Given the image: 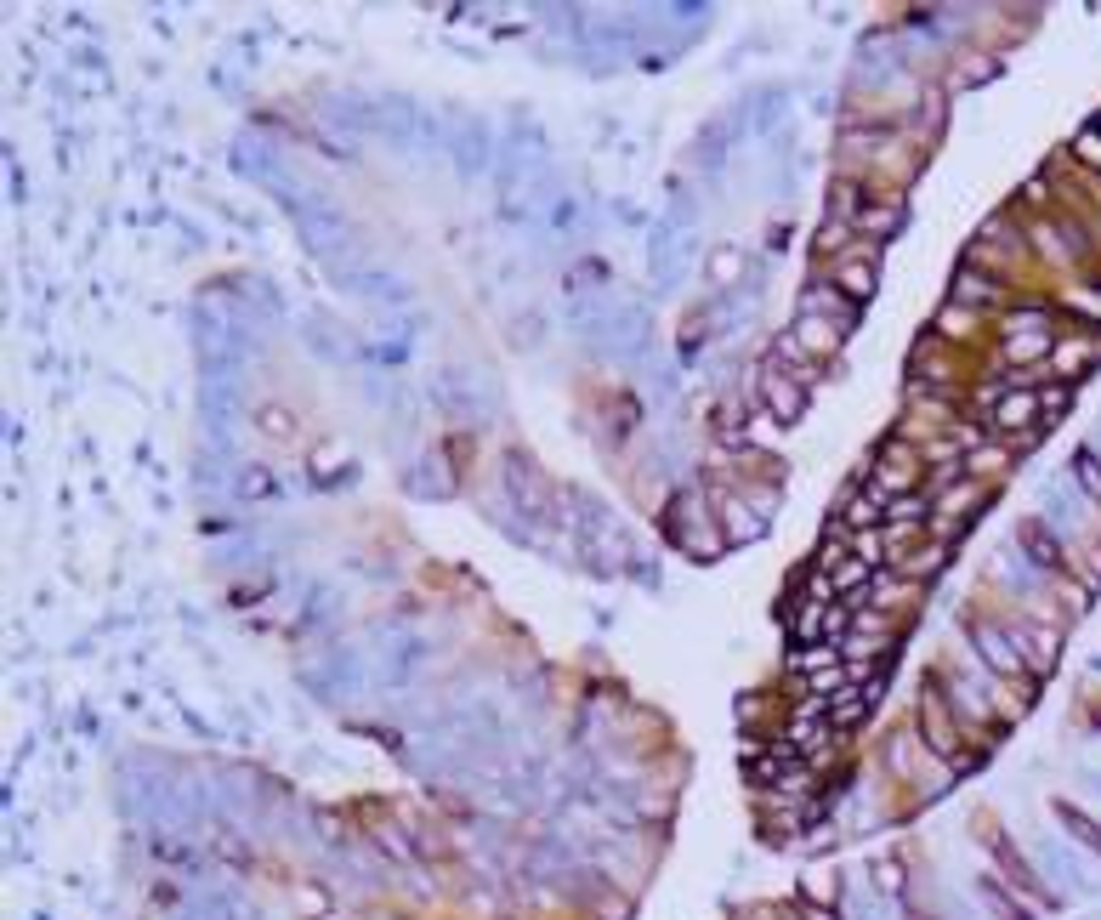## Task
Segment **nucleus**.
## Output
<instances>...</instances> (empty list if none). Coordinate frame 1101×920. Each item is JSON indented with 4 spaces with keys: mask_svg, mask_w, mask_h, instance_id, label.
I'll return each mask as SVG.
<instances>
[{
    "mask_svg": "<svg viewBox=\"0 0 1101 920\" xmlns=\"http://www.w3.org/2000/svg\"><path fill=\"white\" fill-rule=\"evenodd\" d=\"M965 631H971V642L982 648V659L994 665L999 676H1022L1028 671V659H1022V642H1011L999 625H988V620H965Z\"/></svg>",
    "mask_w": 1101,
    "mask_h": 920,
    "instance_id": "nucleus-1",
    "label": "nucleus"
},
{
    "mask_svg": "<svg viewBox=\"0 0 1101 920\" xmlns=\"http://www.w3.org/2000/svg\"><path fill=\"white\" fill-rule=\"evenodd\" d=\"M789 336L801 341V347H806L812 358H823V353H835V347H840V336H846V324L823 319V313H801V324H795Z\"/></svg>",
    "mask_w": 1101,
    "mask_h": 920,
    "instance_id": "nucleus-2",
    "label": "nucleus"
},
{
    "mask_svg": "<svg viewBox=\"0 0 1101 920\" xmlns=\"http://www.w3.org/2000/svg\"><path fill=\"white\" fill-rule=\"evenodd\" d=\"M1016 540H1022V546L1033 551V563L1050 568V574H1067V568H1073V563H1067V551L1056 546V540H1050V529H1045V523H1033V517L1022 523V529H1016Z\"/></svg>",
    "mask_w": 1101,
    "mask_h": 920,
    "instance_id": "nucleus-3",
    "label": "nucleus"
},
{
    "mask_svg": "<svg viewBox=\"0 0 1101 920\" xmlns=\"http://www.w3.org/2000/svg\"><path fill=\"white\" fill-rule=\"evenodd\" d=\"M920 727H926V744L931 750H937V756L943 761H960V750H954V722H948L943 716V705H937V699H926V693H920Z\"/></svg>",
    "mask_w": 1101,
    "mask_h": 920,
    "instance_id": "nucleus-4",
    "label": "nucleus"
},
{
    "mask_svg": "<svg viewBox=\"0 0 1101 920\" xmlns=\"http://www.w3.org/2000/svg\"><path fill=\"white\" fill-rule=\"evenodd\" d=\"M761 398H767V415L772 421H801V409H806V398H801V387H789L784 375H761Z\"/></svg>",
    "mask_w": 1101,
    "mask_h": 920,
    "instance_id": "nucleus-5",
    "label": "nucleus"
},
{
    "mask_svg": "<svg viewBox=\"0 0 1101 920\" xmlns=\"http://www.w3.org/2000/svg\"><path fill=\"white\" fill-rule=\"evenodd\" d=\"M1039 392H1011V398H999V409H994V426L999 432H1016V426H1033L1039 421Z\"/></svg>",
    "mask_w": 1101,
    "mask_h": 920,
    "instance_id": "nucleus-6",
    "label": "nucleus"
},
{
    "mask_svg": "<svg viewBox=\"0 0 1101 920\" xmlns=\"http://www.w3.org/2000/svg\"><path fill=\"white\" fill-rule=\"evenodd\" d=\"M994 296H999V279H988L982 267L965 262L960 273H954V301H960V307H982V301H994Z\"/></svg>",
    "mask_w": 1101,
    "mask_h": 920,
    "instance_id": "nucleus-7",
    "label": "nucleus"
},
{
    "mask_svg": "<svg viewBox=\"0 0 1101 920\" xmlns=\"http://www.w3.org/2000/svg\"><path fill=\"white\" fill-rule=\"evenodd\" d=\"M835 279L846 284V296H852V301H869L874 296V262H852V256H846V262H835Z\"/></svg>",
    "mask_w": 1101,
    "mask_h": 920,
    "instance_id": "nucleus-8",
    "label": "nucleus"
},
{
    "mask_svg": "<svg viewBox=\"0 0 1101 920\" xmlns=\"http://www.w3.org/2000/svg\"><path fill=\"white\" fill-rule=\"evenodd\" d=\"M1056 818H1062L1067 830L1079 835L1084 847H1096V852H1101V824H1096V818H1084L1079 807H1073V801H1056Z\"/></svg>",
    "mask_w": 1101,
    "mask_h": 920,
    "instance_id": "nucleus-9",
    "label": "nucleus"
},
{
    "mask_svg": "<svg viewBox=\"0 0 1101 920\" xmlns=\"http://www.w3.org/2000/svg\"><path fill=\"white\" fill-rule=\"evenodd\" d=\"M772 358H778V364H795L801 375H818V358L806 353L795 336H778V341H772Z\"/></svg>",
    "mask_w": 1101,
    "mask_h": 920,
    "instance_id": "nucleus-10",
    "label": "nucleus"
},
{
    "mask_svg": "<svg viewBox=\"0 0 1101 920\" xmlns=\"http://www.w3.org/2000/svg\"><path fill=\"white\" fill-rule=\"evenodd\" d=\"M971 324H977V313L954 301V307H943V313H937V336H948V341H954L960 330H971Z\"/></svg>",
    "mask_w": 1101,
    "mask_h": 920,
    "instance_id": "nucleus-11",
    "label": "nucleus"
},
{
    "mask_svg": "<svg viewBox=\"0 0 1101 920\" xmlns=\"http://www.w3.org/2000/svg\"><path fill=\"white\" fill-rule=\"evenodd\" d=\"M262 421H267V432H273V438H284V432H290V415H284V409H262Z\"/></svg>",
    "mask_w": 1101,
    "mask_h": 920,
    "instance_id": "nucleus-12",
    "label": "nucleus"
},
{
    "mask_svg": "<svg viewBox=\"0 0 1101 920\" xmlns=\"http://www.w3.org/2000/svg\"><path fill=\"white\" fill-rule=\"evenodd\" d=\"M1079 478H1084V483H1090V489L1101 495V466H1096L1090 455H1079Z\"/></svg>",
    "mask_w": 1101,
    "mask_h": 920,
    "instance_id": "nucleus-13",
    "label": "nucleus"
}]
</instances>
